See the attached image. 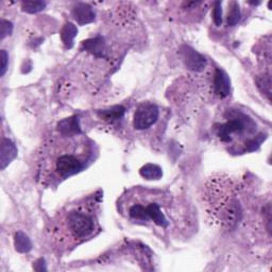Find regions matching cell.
<instances>
[{
  "label": "cell",
  "mask_w": 272,
  "mask_h": 272,
  "mask_svg": "<svg viewBox=\"0 0 272 272\" xmlns=\"http://www.w3.org/2000/svg\"><path fill=\"white\" fill-rule=\"evenodd\" d=\"M146 214H147L148 220L151 219L153 222L155 223V225L166 228L168 226V220L166 219L165 215L162 213L161 211V206H159L158 203H155V202H153V203H149L148 205H146Z\"/></svg>",
  "instance_id": "cell-10"
},
{
  "label": "cell",
  "mask_w": 272,
  "mask_h": 272,
  "mask_svg": "<svg viewBox=\"0 0 272 272\" xmlns=\"http://www.w3.org/2000/svg\"><path fill=\"white\" fill-rule=\"evenodd\" d=\"M139 173L146 180H159L163 177V171L159 166L155 164H147L143 166Z\"/></svg>",
  "instance_id": "cell-13"
},
{
  "label": "cell",
  "mask_w": 272,
  "mask_h": 272,
  "mask_svg": "<svg viewBox=\"0 0 272 272\" xmlns=\"http://www.w3.org/2000/svg\"><path fill=\"white\" fill-rule=\"evenodd\" d=\"M265 138H266V136H265L264 134H261L259 136H255L253 138H250L249 141L246 143V149H247V151L252 152V151L256 150L257 148L260 147L261 144L265 141Z\"/></svg>",
  "instance_id": "cell-20"
},
{
  "label": "cell",
  "mask_w": 272,
  "mask_h": 272,
  "mask_svg": "<svg viewBox=\"0 0 272 272\" xmlns=\"http://www.w3.org/2000/svg\"><path fill=\"white\" fill-rule=\"evenodd\" d=\"M46 2L44 1H25L22 3V9L24 12L34 14L44 10Z\"/></svg>",
  "instance_id": "cell-17"
},
{
  "label": "cell",
  "mask_w": 272,
  "mask_h": 272,
  "mask_svg": "<svg viewBox=\"0 0 272 272\" xmlns=\"http://www.w3.org/2000/svg\"><path fill=\"white\" fill-rule=\"evenodd\" d=\"M214 22L217 26H220L222 24V9H221V2L217 1L215 2V6H214Z\"/></svg>",
  "instance_id": "cell-21"
},
{
  "label": "cell",
  "mask_w": 272,
  "mask_h": 272,
  "mask_svg": "<svg viewBox=\"0 0 272 272\" xmlns=\"http://www.w3.org/2000/svg\"><path fill=\"white\" fill-rule=\"evenodd\" d=\"M74 18L80 26H84L94 22L95 13L86 3H78L73 10Z\"/></svg>",
  "instance_id": "cell-8"
},
{
  "label": "cell",
  "mask_w": 272,
  "mask_h": 272,
  "mask_svg": "<svg viewBox=\"0 0 272 272\" xmlns=\"http://www.w3.org/2000/svg\"><path fill=\"white\" fill-rule=\"evenodd\" d=\"M83 167H84L83 162L74 155H62L55 162V169H57L61 178L72 177L74 174L80 172Z\"/></svg>",
  "instance_id": "cell-4"
},
{
  "label": "cell",
  "mask_w": 272,
  "mask_h": 272,
  "mask_svg": "<svg viewBox=\"0 0 272 272\" xmlns=\"http://www.w3.org/2000/svg\"><path fill=\"white\" fill-rule=\"evenodd\" d=\"M129 215L131 218L136 219V220H143V221L148 220L147 214H146V207L142 204L132 205L129 208Z\"/></svg>",
  "instance_id": "cell-16"
},
{
  "label": "cell",
  "mask_w": 272,
  "mask_h": 272,
  "mask_svg": "<svg viewBox=\"0 0 272 272\" xmlns=\"http://www.w3.org/2000/svg\"><path fill=\"white\" fill-rule=\"evenodd\" d=\"M77 34H78V29H77V27L74 24L67 23L64 27H63L61 32V39L63 40V43H64L65 47L68 48V49L73 48L74 39L77 37Z\"/></svg>",
  "instance_id": "cell-12"
},
{
  "label": "cell",
  "mask_w": 272,
  "mask_h": 272,
  "mask_svg": "<svg viewBox=\"0 0 272 272\" xmlns=\"http://www.w3.org/2000/svg\"><path fill=\"white\" fill-rule=\"evenodd\" d=\"M17 156V148L15 144L11 142L10 139L4 138L1 143V151H0V164L1 169H5L6 166Z\"/></svg>",
  "instance_id": "cell-9"
},
{
  "label": "cell",
  "mask_w": 272,
  "mask_h": 272,
  "mask_svg": "<svg viewBox=\"0 0 272 272\" xmlns=\"http://www.w3.org/2000/svg\"><path fill=\"white\" fill-rule=\"evenodd\" d=\"M123 114H124V109L121 106H116L109 110L99 112V116L102 117L104 120H108V121H114V120L120 119V118L123 116Z\"/></svg>",
  "instance_id": "cell-15"
},
{
  "label": "cell",
  "mask_w": 272,
  "mask_h": 272,
  "mask_svg": "<svg viewBox=\"0 0 272 272\" xmlns=\"http://www.w3.org/2000/svg\"><path fill=\"white\" fill-rule=\"evenodd\" d=\"M58 130L64 136H76L81 134L80 119L78 116H72L58 123Z\"/></svg>",
  "instance_id": "cell-7"
},
{
  "label": "cell",
  "mask_w": 272,
  "mask_h": 272,
  "mask_svg": "<svg viewBox=\"0 0 272 272\" xmlns=\"http://www.w3.org/2000/svg\"><path fill=\"white\" fill-rule=\"evenodd\" d=\"M13 31V24L8 22V20H1V39H3L5 37L10 36Z\"/></svg>",
  "instance_id": "cell-22"
},
{
  "label": "cell",
  "mask_w": 272,
  "mask_h": 272,
  "mask_svg": "<svg viewBox=\"0 0 272 272\" xmlns=\"http://www.w3.org/2000/svg\"><path fill=\"white\" fill-rule=\"evenodd\" d=\"M83 47L85 48V50L92 52L96 57L102 58L104 55V41L101 37H97L95 39L83 41Z\"/></svg>",
  "instance_id": "cell-11"
},
{
  "label": "cell",
  "mask_w": 272,
  "mask_h": 272,
  "mask_svg": "<svg viewBox=\"0 0 272 272\" xmlns=\"http://www.w3.org/2000/svg\"><path fill=\"white\" fill-rule=\"evenodd\" d=\"M229 119L226 123L220 124L217 128V134L222 142L231 141L232 134H241L247 131L250 125H254L253 121L248 116L238 111L229 112Z\"/></svg>",
  "instance_id": "cell-1"
},
{
  "label": "cell",
  "mask_w": 272,
  "mask_h": 272,
  "mask_svg": "<svg viewBox=\"0 0 272 272\" xmlns=\"http://www.w3.org/2000/svg\"><path fill=\"white\" fill-rule=\"evenodd\" d=\"M214 88L215 93L217 94L220 98H226L230 94V89H231L228 75L220 68H216L214 76Z\"/></svg>",
  "instance_id": "cell-6"
},
{
  "label": "cell",
  "mask_w": 272,
  "mask_h": 272,
  "mask_svg": "<svg viewBox=\"0 0 272 272\" xmlns=\"http://www.w3.org/2000/svg\"><path fill=\"white\" fill-rule=\"evenodd\" d=\"M14 246L19 253H27L32 249V243L29 237L23 232H17L14 237Z\"/></svg>",
  "instance_id": "cell-14"
},
{
  "label": "cell",
  "mask_w": 272,
  "mask_h": 272,
  "mask_svg": "<svg viewBox=\"0 0 272 272\" xmlns=\"http://www.w3.org/2000/svg\"><path fill=\"white\" fill-rule=\"evenodd\" d=\"M8 60H9V55L6 53L5 50L1 51V77L4 76L6 72V66H8Z\"/></svg>",
  "instance_id": "cell-23"
},
{
  "label": "cell",
  "mask_w": 272,
  "mask_h": 272,
  "mask_svg": "<svg viewBox=\"0 0 272 272\" xmlns=\"http://www.w3.org/2000/svg\"><path fill=\"white\" fill-rule=\"evenodd\" d=\"M240 20V9H239V5L237 2H233L232 3V6H231V10H230L229 12V15H228V26L230 27H233L235 26L237 23H238Z\"/></svg>",
  "instance_id": "cell-18"
},
{
  "label": "cell",
  "mask_w": 272,
  "mask_h": 272,
  "mask_svg": "<svg viewBox=\"0 0 272 272\" xmlns=\"http://www.w3.org/2000/svg\"><path fill=\"white\" fill-rule=\"evenodd\" d=\"M257 86L262 90V93H264L268 97V99H270V95H271V79L270 76H262L259 79L256 80Z\"/></svg>",
  "instance_id": "cell-19"
},
{
  "label": "cell",
  "mask_w": 272,
  "mask_h": 272,
  "mask_svg": "<svg viewBox=\"0 0 272 272\" xmlns=\"http://www.w3.org/2000/svg\"><path fill=\"white\" fill-rule=\"evenodd\" d=\"M68 230L75 238L82 239L93 234L95 230V220L92 215L83 212L73 211L67 215Z\"/></svg>",
  "instance_id": "cell-2"
},
{
  "label": "cell",
  "mask_w": 272,
  "mask_h": 272,
  "mask_svg": "<svg viewBox=\"0 0 272 272\" xmlns=\"http://www.w3.org/2000/svg\"><path fill=\"white\" fill-rule=\"evenodd\" d=\"M181 54H182L185 66L190 69V71H193V72L203 71L206 63L203 55L198 53L190 46H183L181 48Z\"/></svg>",
  "instance_id": "cell-5"
},
{
  "label": "cell",
  "mask_w": 272,
  "mask_h": 272,
  "mask_svg": "<svg viewBox=\"0 0 272 272\" xmlns=\"http://www.w3.org/2000/svg\"><path fill=\"white\" fill-rule=\"evenodd\" d=\"M158 118V109L155 104L146 103L139 107L135 114L133 124L137 130H145L155 124Z\"/></svg>",
  "instance_id": "cell-3"
},
{
  "label": "cell",
  "mask_w": 272,
  "mask_h": 272,
  "mask_svg": "<svg viewBox=\"0 0 272 272\" xmlns=\"http://www.w3.org/2000/svg\"><path fill=\"white\" fill-rule=\"evenodd\" d=\"M34 269L38 271H46V267H45V261L43 259H39L36 265H34Z\"/></svg>",
  "instance_id": "cell-24"
}]
</instances>
